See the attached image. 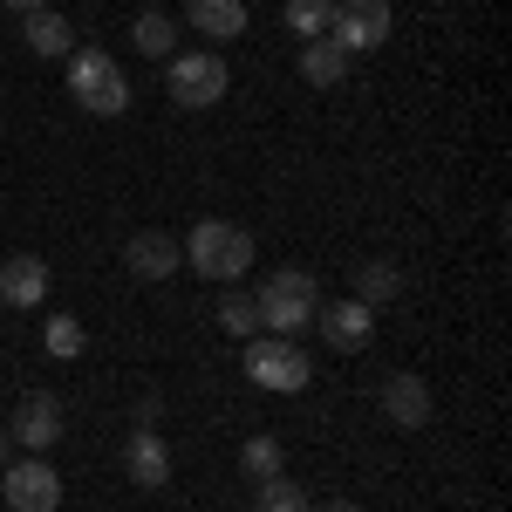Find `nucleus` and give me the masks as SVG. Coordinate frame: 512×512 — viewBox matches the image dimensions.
Returning <instances> with one entry per match:
<instances>
[{
  "label": "nucleus",
  "instance_id": "3",
  "mask_svg": "<svg viewBox=\"0 0 512 512\" xmlns=\"http://www.w3.org/2000/svg\"><path fill=\"white\" fill-rule=\"evenodd\" d=\"M69 96H76L89 117H123L130 110V76H123L103 48H76L69 55Z\"/></svg>",
  "mask_w": 512,
  "mask_h": 512
},
{
  "label": "nucleus",
  "instance_id": "17",
  "mask_svg": "<svg viewBox=\"0 0 512 512\" xmlns=\"http://www.w3.org/2000/svg\"><path fill=\"white\" fill-rule=\"evenodd\" d=\"M130 41H137V55H151V62H171V55H178V21H171L164 7H144V14L130 21Z\"/></svg>",
  "mask_w": 512,
  "mask_h": 512
},
{
  "label": "nucleus",
  "instance_id": "22",
  "mask_svg": "<svg viewBox=\"0 0 512 512\" xmlns=\"http://www.w3.org/2000/svg\"><path fill=\"white\" fill-rule=\"evenodd\" d=\"M219 328L239 335V342H253V328H260V308H253V294H219Z\"/></svg>",
  "mask_w": 512,
  "mask_h": 512
},
{
  "label": "nucleus",
  "instance_id": "11",
  "mask_svg": "<svg viewBox=\"0 0 512 512\" xmlns=\"http://www.w3.org/2000/svg\"><path fill=\"white\" fill-rule=\"evenodd\" d=\"M383 417H390L396 431H424L431 424V383L417 369H396L390 383H383Z\"/></svg>",
  "mask_w": 512,
  "mask_h": 512
},
{
  "label": "nucleus",
  "instance_id": "21",
  "mask_svg": "<svg viewBox=\"0 0 512 512\" xmlns=\"http://www.w3.org/2000/svg\"><path fill=\"white\" fill-rule=\"evenodd\" d=\"M253 512H308V492L294 485V478H260V492H253Z\"/></svg>",
  "mask_w": 512,
  "mask_h": 512
},
{
  "label": "nucleus",
  "instance_id": "23",
  "mask_svg": "<svg viewBox=\"0 0 512 512\" xmlns=\"http://www.w3.org/2000/svg\"><path fill=\"white\" fill-rule=\"evenodd\" d=\"M48 355H62V362H76V355H82V321L76 315L48 321Z\"/></svg>",
  "mask_w": 512,
  "mask_h": 512
},
{
  "label": "nucleus",
  "instance_id": "7",
  "mask_svg": "<svg viewBox=\"0 0 512 512\" xmlns=\"http://www.w3.org/2000/svg\"><path fill=\"white\" fill-rule=\"evenodd\" d=\"M0 492H7V506L14 512H55L62 506V472L48 465V458H21V465H0Z\"/></svg>",
  "mask_w": 512,
  "mask_h": 512
},
{
  "label": "nucleus",
  "instance_id": "26",
  "mask_svg": "<svg viewBox=\"0 0 512 512\" xmlns=\"http://www.w3.org/2000/svg\"><path fill=\"white\" fill-rule=\"evenodd\" d=\"M7 444H14V437H7V424H0V465H7Z\"/></svg>",
  "mask_w": 512,
  "mask_h": 512
},
{
  "label": "nucleus",
  "instance_id": "2",
  "mask_svg": "<svg viewBox=\"0 0 512 512\" xmlns=\"http://www.w3.org/2000/svg\"><path fill=\"white\" fill-rule=\"evenodd\" d=\"M185 267L198 280H239L253 267V233L233 219H198L192 239H185Z\"/></svg>",
  "mask_w": 512,
  "mask_h": 512
},
{
  "label": "nucleus",
  "instance_id": "10",
  "mask_svg": "<svg viewBox=\"0 0 512 512\" xmlns=\"http://www.w3.org/2000/svg\"><path fill=\"white\" fill-rule=\"evenodd\" d=\"M48 287H55L48 260H35V253H7L0 260V308H41Z\"/></svg>",
  "mask_w": 512,
  "mask_h": 512
},
{
  "label": "nucleus",
  "instance_id": "9",
  "mask_svg": "<svg viewBox=\"0 0 512 512\" xmlns=\"http://www.w3.org/2000/svg\"><path fill=\"white\" fill-rule=\"evenodd\" d=\"M315 328L335 355H355V349H369V335H376V308H362V301H321Z\"/></svg>",
  "mask_w": 512,
  "mask_h": 512
},
{
  "label": "nucleus",
  "instance_id": "14",
  "mask_svg": "<svg viewBox=\"0 0 512 512\" xmlns=\"http://www.w3.org/2000/svg\"><path fill=\"white\" fill-rule=\"evenodd\" d=\"M21 41L35 48L41 62H69V55H76V28H69L55 7H35V14H21Z\"/></svg>",
  "mask_w": 512,
  "mask_h": 512
},
{
  "label": "nucleus",
  "instance_id": "16",
  "mask_svg": "<svg viewBox=\"0 0 512 512\" xmlns=\"http://www.w3.org/2000/svg\"><path fill=\"white\" fill-rule=\"evenodd\" d=\"M403 294V267L396 260H355V301L362 308H390Z\"/></svg>",
  "mask_w": 512,
  "mask_h": 512
},
{
  "label": "nucleus",
  "instance_id": "18",
  "mask_svg": "<svg viewBox=\"0 0 512 512\" xmlns=\"http://www.w3.org/2000/svg\"><path fill=\"white\" fill-rule=\"evenodd\" d=\"M301 76L315 82V89H335V82L349 76V55H342L328 35H321V41H301Z\"/></svg>",
  "mask_w": 512,
  "mask_h": 512
},
{
  "label": "nucleus",
  "instance_id": "8",
  "mask_svg": "<svg viewBox=\"0 0 512 512\" xmlns=\"http://www.w3.org/2000/svg\"><path fill=\"white\" fill-rule=\"evenodd\" d=\"M7 437H14L21 451H35V458H41V451L62 437V403H55L48 390H28L21 403H14V424H7Z\"/></svg>",
  "mask_w": 512,
  "mask_h": 512
},
{
  "label": "nucleus",
  "instance_id": "4",
  "mask_svg": "<svg viewBox=\"0 0 512 512\" xmlns=\"http://www.w3.org/2000/svg\"><path fill=\"white\" fill-rule=\"evenodd\" d=\"M246 376H253V390L301 396L315 369H308V355L294 349V335H253V342H246Z\"/></svg>",
  "mask_w": 512,
  "mask_h": 512
},
{
  "label": "nucleus",
  "instance_id": "1",
  "mask_svg": "<svg viewBox=\"0 0 512 512\" xmlns=\"http://www.w3.org/2000/svg\"><path fill=\"white\" fill-rule=\"evenodd\" d=\"M253 308H260V328H274V335H301V328L321 315V287H315V274H301V267H274V274L260 280Z\"/></svg>",
  "mask_w": 512,
  "mask_h": 512
},
{
  "label": "nucleus",
  "instance_id": "5",
  "mask_svg": "<svg viewBox=\"0 0 512 512\" xmlns=\"http://www.w3.org/2000/svg\"><path fill=\"white\" fill-rule=\"evenodd\" d=\"M164 82H171V103L178 110H212L226 89H233V69L219 62V55H171V69H164Z\"/></svg>",
  "mask_w": 512,
  "mask_h": 512
},
{
  "label": "nucleus",
  "instance_id": "12",
  "mask_svg": "<svg viewBox=\"0 0 512 512\" xmlns=\"http://www.w3.org/2000/svg\"><path fill=\"white\" fill-rule=\"evenodd\" d=\"M123 472L137 478L144 492L171 485V451H164V437L151 431V424H137V431H130V444H123Z\"/></svg>",
  "mask_w": 512,
  "mask_h": 512
},
{
  "label": "nucleus",
  "instance_id": "13",
  "mask_svg": "<svg viewBox=\"0 0 512 512\" xmlns=\"http://www.w3.org/2000/svg\"><path fill=\"white\" fill-rule=\"evenodd\" d=\"M123 260H130L137 280H171L178 267H185V246H178L171 233H137L130 246H123Z\"/></svg>",
  "mask_w": 512,
  "mask_h": 512
},
{
  "label": "nucleus",
  "instance_id": "15",
  "mask_svg": "<svg viewBox=\"0 0 512 512\" xmlns=\"http://www.w3.org/2000/svg\"><path fill=\"white\" fill-rule=\"evenodd\" d=\"M185 21L205 41H239L246 35V0H185Z\"/></svg>",
  "mask_w": 512,
  "mask_h": 512
},
{
  "label": "nucleus",
  "instance_id": "19",
  "mask_svg": "<svg viewBox=\"0 0 512 512\" xmlns=\"http://www.w3.org/2000/svg\"><path fill=\"white\" fill-rule=\"evenodd\" d=\"M335 7H342V0H287L280 14H287V28H294L301 41H321L328 28H335Z\"/></svg>",
  "mask_w": 512,
  "mask_h": 512
},
{
  "label": "nucleus",
  "instance_id": "24",
  "mask_svg": "<svg viewBox=\"0 0 512 512\" xmlns=\"http://www.w3.org/2000/svg\"><path fill=\"white\" fill-rule=\"evenodd\" d=\"M0 7H14V14H35V7H48V0H0Z\"/></svg>",
  "mask_w": 512,
  "mask_h": 512
},
{
  "label": "nucleus",
  "instance_id": "20",
  "mask_svg": "<svg viewBox=\"0 0 512 512\" xmlns=\"http://www.w3.org/2000/svg\"><path fill=\"white\" fill-rule=\"evenodd\" d=\"M239 472L253 478V485H260V478H280V472H287L280 437H246V444H239Z\"/></svg>",
  "mask_w": 512,
  "mask_h": 512
},
{
  "label": "nucleus",
  "instance_id": "25",
  "mask_svg": "<svg viewBox=\"0 0 512 512\" xmlns=\"http://www.w3.org/2000/svg\"><path fill=\"white\" fill-rule=\"evenodd\" d=\"M315 512H362L355 499H328V506H315Z\"/></svg>",
  "mask_w": 512,
  "mask_h": 512
},
{
  "label": "nucleus",
  "instance_id": "6",
  "mask_svg": "<svg viewBox=\"0 0 512 512\" xmlns=\"http://www.w3.org/2000/svg\"><path fill=\"white\" fill-rule=\"evenodd\" d=\"M390 28H396L390 0H342L328 41H335L342 55H369V48H383V41H390Z\"/></svg>",
  "mask_w": 512,
  "mask_h": 512
}]
</instances>
